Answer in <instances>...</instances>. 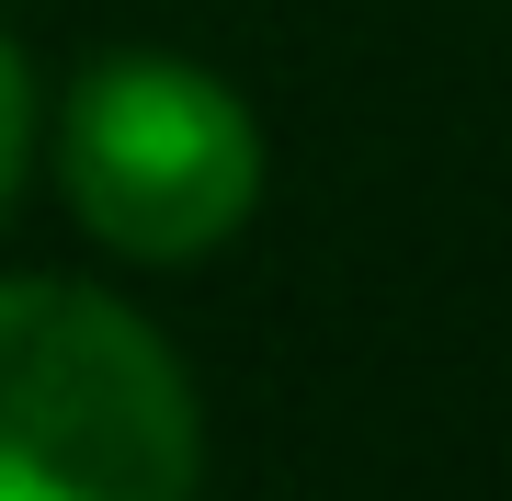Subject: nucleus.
Segmentation results:
<instances>
[{"label":"nucleus","mask_w":512,"mask_h":501,"mask_svg":"<svg viewBox=\"0 0 512 501\" xmlns=\"http://www.w3.org/2000/svg\"><path fill=\"white\" fill-rule=\"evenodd\" d=\"M205 410L160 319L103 285L0 274V501H194Z\"/></svg>","instance_id":"nucleus-1"},{"label":"nucleus","mask_w":512,"mask_h":501,"mask_svg":"<svg viewBox=\"0 0 512 501\" xmlns=\"http://www.w3.org/2000/svg\"><path fill=\"white\" fill-rule=\"evenodd\" d=\"M262 126L194 57H103L69 80L57 114V183L80 228L126 262H205L262 205Z\"/></svg>","instance_id":"nucleus-2"},{"label":"nucleus","mask_w":512,"mask_h":501,"mask_svg":"<svg viewBox=\"0 0 512 501\" xmlns=\"http://www.w3.org/2000/svg\"><path fill=\"white\" fill-rule=\"evenodd\" d=\"M23 160H35V69L0 35V217H12V194H23Z\"/></svg>","instance_id":"nucleus-3"}]
</instances>
